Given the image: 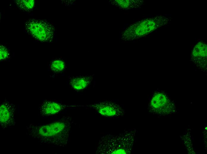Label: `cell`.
Here are the masks:
<instances>
[{"label": "cell", "mask_w": 207, "mask_h": 154, "mask_svg": "<svg viewBox=\"0 0 207 154\" xmlns=\"http://www.w3.org/2000/svg\"><path fill=\"white\" fill-rule=\"evenodd\" d=\"M135 128L124 130L117 135L108 134L99 140L96 148V154H131L136 142Z\"/></svg>", "instance_id": "7a4b0ae2"}, {"label": "cell", "mask_w": 207, "mask_h": 154, "mask_svg": "<svg viewBox=\"0 0 207 154\" xmlns=\"http://www.w3.org/2000/svg\"><path fill=\"white\" fill-rule=\"evenodd\" d=\"M172 18L163 15L157 16L141 20L134 25V36L141 37L154 30L170 23Z\"/></svg>", "instance_id": "277c9868"}, {"label": "cell", "mask_w": 207, "mask_h": 154, "mask_svg": "<svg viewBox=\"0 0 207 154\" xmlns=\"http://www.w3.org/2000/svg\"><path fill=\"white\" fill-rule=\"evenodd\" d=\"M15 105L5 99L0 106V126L3 129L14 127L16 124L15 113Z\"/></svg>", "instance_id": "8992f818"}, {"label": "cell", "mask_w": 207, "mask_h": 154, "mask_svg": "<svg viewBox=\"0 0 207 154\" xmlns=\"http://www.w3.org/2000/svg\"><path fill=\"white\" fill-rule=\"evenodd\" d=\"M0 60L4 61L6 60L9 56V52L7 49L4 45H0Z\"/></svg>", "instance_id": "7c38bea8"}, {"label": "cell", "mask_w": 207, "mask_h": 154, "mask_svg": "<svg viewBox=\"0 0 207 154\" xmlns=\"http://www.w3.org/2000/svg\"><path fill=\"white\" fill-rule=\"evenodd\" d=\"M73 123L71 116H64L46 124L31 123L26 127V135L42 144L65 147L70 141Z\"/></svg>", "instance_id": "6da1fadb"}, {"label": "cell", "mask_w": 207, "mask_h": 154, "mask_svg": "<svg viewBox=\"0 0 207 154\" xmlns=\"http://www.w3.org/2000/svg\"><path fill=\"white\" fill-rule=\"evenodd\" d=\"M65 67L64 61L61 59H58L52 60L49 65L51 70L55 73L62 72L64 70Z\"/></svg>", "instance_id": "8fae6325"}, {"label": "cell", "mask_w": 207, "mask_h": 154, "mask_svg": "<svg viewBox=\"0 0 207 154\" xmlns=\"http://www.w3.org/2000/svg\"><path fill=\"white\" fill-rule=\"evenodd\" d=\"M191 58L198 68L206 69L207 65V45L205 42L200 41L196 44L192 52Z\"/></svg>", "instance_id": "52a82bcc"}, {"label": "cell", "mask_w": 207, "mask_h": 154, "mask_svg": "<svg viewBox=\"0 0 207 154\" xmlns=\"http://www.w3.org/2000/svg\"><path fill=\"white\" fill-rule=\"evenodd\" d=\"M116 2L118 6L120 7L121 8H127L128 6H130V2L131 1L129 0H117Z\"/></svg>", "instance_id": "4fadbf2b"}, {"label": "cell", "mask_w": 207, "mask_h": 154, "mask_svg": "<svg viewBox=\"0 0 207 154\" xmlns=\"http://www.w3.org/2000/svg\"><path fill=\"white\" fill-rule=\"evenodd\" d=\"M68 107L58 102L46 100L40 105L39 112L42 117H46L57 114Z\"/></svg>", "instance_id": "ba28073f"}, {"label": "cell", "mask_w": 207, "mask_h": 154, "mask_svg": "<svg viewBox=\"0 0 207 154\" xmlns=\"http://www.w3.org/2000/svg\"><path fill=\"white\" fill-rule=\"evenodd\" d=\"M87 106L94 109L101 116L107 118H118L123 116L126 113L120 105L111 101L99 102Z\"/></svg>", "instance_id": "5b68a950"}, {"label": "cell", "mask_w": 207, "mask_h": 154, "mask_svg": "<svg viewBox=\"0 0 207 154\" xmlns=\"http://www.w3.org/2000/svg\"><path fill=\"white\" fill-rule=\"evenodd\" d=\"M93 79L92 75L74 77L70 79L69 84L75 90H82L90 84Z\"/></svg>", "instance_id": "9c48e42d"}, {"label": "cell", "mask_w": 207, "mask_h": 154, "mask_svg": "<svg viewBox=\"0 0 207 154\" xmlns=\"http://www.w3.org/2000/svg\"><path fill=\"white\" fill-rule=\"evenodd\" d=\"M24 25L26 32L37 41L49 42L54 38V28L46 20L28 19L24 22Z\"/></svg>", "instance_id": "3957f363"}, {"label": "cell", "mask_w": 207, "mask_h": 154, "mask_svg": "<svg viewBox=\"0 0 207 154\" xmlns=\"http://www.w3.org/2000/svg\"><path fill=\"white\" fill-rule=\"evenodd\" d=\"M15 1L19 9L26 12H30L34 7L35 1L34 0H19Z\"/></svg>", "instance_id": "30bf717a"}]
</instances>
